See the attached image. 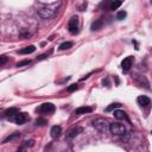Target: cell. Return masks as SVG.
<instances>
[{
	"instance_id": "cell-7",
	"label": "cell",
	"mask_w": 152,
	"mask_h": 152,
	"mask_svg": "<svg viewBox=\"0 0 152 152\" xmlns=\"http://www.w3.org/2000/svg\"><path fill=\"white\" fill-rule=\"evenodd\" d=\"M132 64H133V57H132V56H128V57L124 58V61L121 62V68H122V71H124V72L129 71V69H131Z\"/></svg>"
},
{
	"instance_id": "cell-15",
	"label": "cell",
	"mask_w": 152,
	"mask_h": 152,
	"mask_svg": "<svg viewBox=\"0 0 152 152\" xmlns=\"http://www.w3.org/2000/svg\"><path fill=\"white\" fill-rule=\"evenodd\" d=\"M102 25H103V23H102L101 20H96L95 23H93V24H91V31L100 30V28L102 27Z\"/></svg>"
},
{
	"instance_id": "cell-6",
	"label": "cell",
	"mask_w": 152,
	"mask_h": 152,
	"mask_svg": "<svg viewBox=\"0 0 152 152\" xmlns=\"http://www.w3.org/2000/svg\"><path fill=\"white\" fill-rule=\"evenodd\" d=\"M37 112L43 113V114H52L55 112V104H52L51 102H45L40 104L39 108H37Z\"/></svg>"
},
{
	"instance_id": "cell-3",
	"label": "cell",
	"mask_w": 152,
	"mask_h": 152,
	"mask_svg": "<svg viewBox=\"0 0 152 152\" xmlns=\"http://www.w3.org/2000/svg\"><path fill=\"white\" fill-rule=\"evenodd\" d=\"M78 25H80L78 17L77 15H72L69 19V23H68V30H69V32L71 34H76L78 32Z\"/></svg>"
},
{
	"instance_id": "cell-19",
	"label": "cell",
	"mask_w": 152,
	"mask_h": 152,
	"mask_svg": "<svg viewBox=\"0 0 152 152\" xmlns=\"http://www.w3.org/2000/svg\"><path fill=\"white\" fill-rule=\"evenodd\" d=\"M120 107V104L119 103H112L110 106H108L107 108H106V112H110V110H115V108H119Z\"/></svg>"
},
{
	"instance_id": "cell-12",
	"label": "cell",
	"mask_w": 152,
	"mask_h": 152,
	"mask_svg": "<svg viewBox=\"0 0 152 152\" xmlns=\"http://www.w3.org/2000/svg\"><path fill=\"white\" fill-rule=\"evenodd\" d=\"M91 110H93L91 107H86V106H83V107H78V108H76V109L74 110V114H76V115H81V114L90 113Z\"/></svg>"
},
{
	"instance_id": "cell-24",
	"label": "cell",
	"mask_w": 152,
	"mask_h": 152,
	"mask_svg": "<svg viewBox=\"0 0 152 152\" xmlns=\"http://www.w3.org/2000/svg\"><path fill=\"white\" fill-rule=\"evenodd\" d=\"M6 62H7V57H6V56H1V58H0V64L4 65Z\"/></svg>"
},
{
	"instance_id": "cell-13",
	"label": "cell",
	"mask_w": 152,
	"mask_h": 152,
	"mask_svg": "<svg viewBox=\"0 0 152 152\" xmlns=\"http://www.w3.org/2000/svg\"><path fill=\"white\" fill-rule=\"evenodd\" d=\"M34 50H36L34 45H30V46H26V48L19 50V53H20V55H27V53H32Z\"/></svg>"
},
{
	"instance_id": "cell-26",
	"label": "cell",
	"mask_w": 152,
	"mask_h": 152,
	"mask_svg": "<svg viewBox=\"0 0 152 152\" xmlns=\"http://www.w3.org/2000/svg\"><path fill=\"white\" fill-rule=\"evenodd\" d=\"M151 133H152V131H151Z\"/></svg>"
},
{
	"instance_id": "cell-25",
	"label": "cell",
	"mask_w": 152,
	"mask_h": 152,
	"mask_svg": "<svg viewBox=\"0 0 152 152\" xmlns=\"http://www.w3.org/2000/svg\"><path fill=\"white\" fill-rule=\"evenodd\" d=\"M17 152H26V151H25V150H23V148H20V150H18Z\"/></svg>"
},
{
	"instance_id": "cell-9",
	"label": "cell",
	"mask_w": 152,
	"mask_h": 152,
	"mask_svg": "<svg viewBox=\"0 0 152 152\" xmlns=\"http://www.w3.org/2000/svg\"><path fill=\"white\" fill-rule=\"evenodd\" d=\"M113 115H114V118H116V119H119V120H127V121H129V119H128V116H127V114L124 112V110H120V109H115L114 112H113Z\"/></svg>"
},
{
	"instance_id": "cell-10",
	"label": "cell",
	"mask_w": 152,
	"mask_h": 152,
	"mask_svg": "<svg viewBox=\"0 0 152 152\" xmlns=\"http://www.w3.org/2000/svg\"><path fill=\"white\" fill-rule=\"evenodd\" d=\"M61 133H62V127L61 126H52L51 127V129H50V135L53 138V139H56V138H58L59 135H61Z\"/></svg>"
},
{
	"instance_id": "cell-23",
	"label": "cell",
	"mask_w": 152,
	"mask_h": 152,
	"mask_svg": "<svg viewBox=\"0 0 152 152\" xmlns=\"http://www.w3.org/2000/svg\"><path fill=\"white\" fill-rule=\"evenodd\" d=\"M27 64H30V61H23V62H19L17 64V66H23V65H27Z\"/></svg>"
},
{
	"instance_id": "cell-21",
	"label": "cell",
	"mask_w": 152,
	"mask_h": 152,
	"mask_svg": "<svg viewBox=\"0 0 152 152\" xmlns=\"http://www.w3.org/2000/svg\"><path fill=\"white\" fill-rule=\"evenodd\" d=\"M15 137H19V133H14V134H12V135H10V137H7L5 140H4V142H7L8 140H12V139H14Z\"/></svg>"
},
{
	"instance_id": "cell-4",
	"label": "cell",
	"mask_w": 152,
	"mask_h": 152,
	"mask_svg": "<svg viewBox=\"0 0 152 152\" xmlns=\"http://www.w3.org/2000/svg\"><path fill=\"white\" fill-rule=\"evenodd\" d=\"M109 131L110 133H113L114 135H124L126 133V127L122 124L119 122H113L109 126Z\"/></svg>"
},
{
	"instance_id": "cell-2",
	"label": "cell",
	"mask_w": 152,
	"mask_h": 152,
	"mask_svg": "<svg viewBox=\"0 0 152 152\" xmlns=\"http://www.w3.org/2000/svg\"><path fill=\"white\" fill-rule=\"evenodd\" d=\"M93 126L99 131V132H102V133H104L106 131H108L109 129V126H110V124H108V121L107 120H104V119H101V118H99V119H95V120H93Z\"/></svg>"
},
{
	"instance_id": "cell-17",
	"label": "cell",
	"mask_w": 152,
	"mask_h": 152,
	"mask_svg": "<svg viewBox=\"0 0 152 152\" xmlns=\"http://www.w3.org/2000/svg\"><path fill=\"white\" fill-rule=\"evenodd\" d=\"M72 46V43L71 42H64V43H62L61 45H59V49L61 50H68V49H70Z\"/></svg>"
},
{
	"instance_id": "cell-16",
	"label": "cell",
	"mask_w": 152,
	"mask_h": 152,
	"mask_svg": "<svg viewBox=\"0 0 152 152\" xmlns=\"http://www.w3.org/2000/svg\"><path fill=\"white\" fill-rule=\"evenodd\" d=\"M121 1H113V2H110V5H109V10H118L120 6H121Z\"/></svg>"
},
{
	"instance_id": "cell-1",
	"label": "cell",
	"mask_w": 152,
	"mask_h": 152,
	"mask_svg": "<svg viewBox=\"0 0 152 152\" xmlns=\"http://www.w3.org/2000/svg\"><path fill=\"white\" fill-rule=\"evenodd\" d=\"M59 5H61V2H55L52 5H48V6L42 7L40 10H38L39 17L42 19H50V18H52L56 14L57 8L59 7Z\"/></svg>"
},
{
	"instance_id": "cell-18",
	"label": "cell",
	"mask_w": 152,
	"mask_h": 152,
	"mask_svg": "<svg viewBox=\"0 0 152 152\" xmlns=\"http://www.w3.org/2000/svg\"><path fill=\"white\" fill-rule=\"evenodd\" d=\"M126 15H127V13H126L125 11H119L118 14H116V19H118V20H122Z\"/></svg>"
},
{
	"instance_id": "cell-14",
	"label": "cell",
	"mask_w": 152,
	"mask_h": 152,
	"mask_svg": "<svg viewBox=\"0 0 152 152\" xmlns=\"http://www.w3.org/2000/svg\"><path fill=\"white\" fill-rule=\"evenodd\" d=\"M17 113H19V110H18L17 108H10V109H7V110L5 112V116L10 119V118H12L13 115H15Z\"/></svg>"
},
{
	"instance_id": "cell-20",
	"label": "cell",
	"mask_w": 152,
	"mask_h": 152,
	"mask_svg": "<svg viewBox=\"0 0 152 152\" xmlns=\"http://www.w3.org/2000/svg\"><path fill=\"white\" fill-rule=\"evenodd\" d=\"M77 88H78V86H77V84H71L70 87H68V91H69V93H72V91L77 90Z\"/></svg>"
},
{
	"instance_id": "cell-5",
	"label": "cell",
	"mask_w": 152,
	"mask_h": 152,
	"mask_svg": "<svg viewBox=\"0 0 152 152\" xmlns=\"http://www.w3.org/2000/svg\"><path fill=\"white\" fill-rule=\"evenodd\" d=\"M28 119H30V118L26 115V113H17L15 115H13L12 118H10L8 120L12 121V122H14V124H17V125H23V124H25Z\"/></svg>"
},
{
	"instance_id": "cell-22",
	"label": "cell",
	"mask_w": 152,
	"mask_h": 152,
	"mask_svg": "<svg viewBox=\"0 0 152 152\" xmlns=\"http://www.w3.org/2000/svg\"><path fill=\"white\" fill-rule=\"evenodd\" d=\"M46 124V120L45 119H37V125L42 126V125H45Z\"/></svg>"
},
{
	"instance_id": "cell-11",
	"label": "cell",
	"mask_w": 152,
	"mask_h": 152,
	"mask_svg": "<svg viewBox=\"0 0 152 152\" xmlns=\"http://www.w3.org/2000/svg\"><path fill=\"white\" fill-rule=\"evenodd\" d=\"M82 127H75V128H72V129H70L69 132H68V134H66V139H72L74 137H76L77 134H80V133H82Z\"/></svg>"
},
{
	"instance_id": "cell-8",
	"label": "cell",
	"mask_w": 152,
	"mask_h": 152,
	"mask_svg": "<svg viewBox=\"0 0 152 152\" xmlns=\"http://www.w3.org/2000/svg\"><path fill=\"white\" fill-rule=\"evenodd\" d=\"M137 102H138V104H140L141 107H147V106L151 103L150 99H148L147 96H145V95H140V96H138Z\"/></svg>"
}]
</instances>
